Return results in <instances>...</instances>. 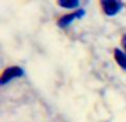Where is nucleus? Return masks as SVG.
Returning a JSON list of instances; mask_svg holds the SVG:
<instances>
[{"label": "nucleus", "instance_id": "obj_3", "mask_svg": "<svg viewBox=\"0 0 126 122\" xmlns=\"http://www.w3.org/2000/svg\"><path fill=\"white\" fill-rule=\"evenodd\" d=\"M84 15H85V11L83 10V9H79V10L74 11V12L61 17L58 20V26L61 27V28H65V27H67L71 22H73L75 19H80V18H82Z\"/></svg>", "mask_w": 126, "mask_h": 122}, {"label": "nucleus", "instance_id": "obj_5", "mask_svg": "<svg viewBox=\"0 0 126 122\" xmlns=\"http://www.w3.org/2000/svg\"><path fill=\"white\" fill-rule=\"evenodd\" d=\"M58 4L64 8H76V7L80 4V2L78 0H59Z\"/></svg>", "mask_w": 126, "mask_h": 122}, {"label": "nucleus", "instance_id": "obj_1", "mask_svg": "<svg viewBox=\"0 0 126 122\" xmlns=\"http://www.w3.org/2000/svg\"><path fill=\"white\" fill-rule=\"evenodd\" d=\"M102 9L107 16H114L122 9V2L117 0H102L101 1Z\"/></svg>", "mask_w": 126, "mask_h": 122}, {"label": "nucleus", "instance_id": "obj_4", "mask_svg": "<svg viewBox=\"0 0 126 122\" xmlns=\"http://www.w3.org/2000/svg\"><path fill=\"white\" fill-rule=\"evenodd\" d=\"M114 59L118 63L121 68L126 70V53H124L120 49H115L114 50Z\"/></svg>", "mask_w": 126, "mask_h": 122}, {"label": "nucleus", "instance_id": "obj_2", "mask_svg": "<svg viewBox=\"0 0 126 122\" xmlns=\"http://www.w3.org/2000/svg\"><path fill=\"white\" fill-rule=\"evenodd\" d=\"M23 76V70L20 67H10L3 70L1 74V84L9 82L12 80L13 78H18V77Z\"/></svg>", "mask_w": 126, "mask_h": 122}, {"label": "nucleus", "instance_id": "obj_6", "mask_svg": "<svg viewBox=\"0 0 126 122\" xmlns=\"http://www.w3.org/2000/svg\"><path fill=\"white\" fill-rule=\"evenodd\" d=\"M122 46L124 47V50L126 51V35H124L122 38Z\"/></svg>", "mask_w": 126, "mask_h": 122}]
</instances>
